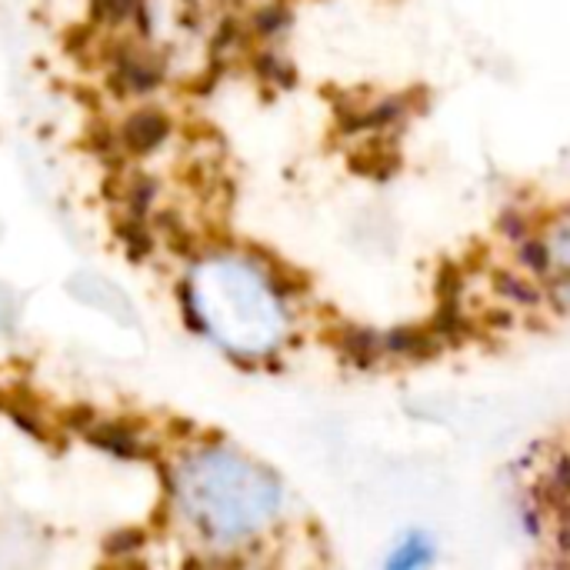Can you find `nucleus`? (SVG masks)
Wrapping results in <instances>:
<instances>
[{"label":"nucleus","mask_w":570,"mask_h":570,"mask_svg":"<svg viewBox=\"0 0 570 570\" xmlns=\"http://www.w3.org/2000/svg\"><path fill=\"white\" fill-rule=\"evenodd\" d=\"M164 73V63L160 57L154 53H144L137 47H120L114 53V73H110V83L117 87V94H147Z\"/></svg>","instance_id":"obj_1"},{"label":"nucleus","mask_w":570,"mask_h":570,"mask_svg":"<svg viewBox=\"0 0 570 570\" xmlns=\"http://www.w3.org/2000/svg\"><path fill=\"white\" fill-rule=\"evenodd\" d=\"M167 134H170V120L164 110H137L120 130V147L127 154H150L167 140Z\"/></svg>","instance_id":"obj_2"},{"label":"nucleus","mask_w":570,"mask_h":570,"mask_svg":"<svg viewBox=\"0 0 570 570\" xmlns=\"http://www.w3.org/2000/svg\"><path fill=\"white\" fill-rule=\"evenodd\" d=\"M83 434H87L90 444H97V448H104V451H110L117 458H134V461L150 458V451H147L144 438L137 434V428H130L124 421H94Z\"/></svg>","instance_id":"obj_3"},{"label":"nucleus","mask_w":570,"mask_h":570,"mask_svg":"<svg viewBox=\"0 0 570 570\" xmlns=\"http://www.w3.org/2000/svg\"><path fill=\"white\" fill-rule=\"evenodd\" d=\"M441 347H444V341L434 331H421V327H401L384 337V351L401 354V357H417V361L434 357Z\"/></svg>","instance_id":"obj_4"},{"label":"nucleus","mask_w":570,"mask_h":570,"mask_svg":"<svg viewBox=\"0 0 570 570\" xmlns=\"http://www.w3.org/2000/svg\"><path fill=\"white\" fill-rule=\"evenodd\" d=\"M337 347L354 364H371V361H377L384 354V337H377V334H371L364 327H347V331H341Z\"/></svg>","instance_id":"obj_5"},{"label":"nucleus","mask_w":570,"mask_h":570,"mask_svg":"<svg viewBox=\"0 0 570 570\" xmlns=\"http://www.w3.org/2000/svg\"><path fill=\"white\" fill-rule=\"evenodd\" d=\"M117 234H120V240H124V247H127L130 257H147V254L154 250V237H150V230L144 227L140 217L120 220V224H117Z\"/></svg>","instance_id":"obj_6"},{"label":"nucleus","mask_w":570,"mask_h":570,"mask_svg":"<svg viewBox=\"0 0 570 570\" xmlns=\"http://www.w3.org/2000/svg\"><path fill=\"white\" fill-rule=\"evenodd\" d=\"M124 200H127V210H130V217H144L147 214V207H150V200H154V184L147 180V177H130V184H127V190H124Z\"/></svg>","instance_id":"obj_7"},{"label":"nucleus","mask_w":570,"mask_h":570,"mask_svg":"<svg viewBox=\"0 0 570 570\" xmlns=\"http://www.w3.org/2000/svg\"><path fill=\"white\" fill-rule=\"evenodd\" d=\"M130 13H140V3L137 0H94V17L104 20V23L127 20Z\"/></svg>","instance_id":"obj_8"},{"label":"nucleus","mask_w":570,"mask_h":570,"mask_svg":"<svg viewBox=\"0 0 570 570\" xmlns=\"http://www.w3.org/2000/svg\"><path fill=\"white\" fill-rule=\"evenodd\" d=\"M257 73H261L264 80L277 83V87H287V83L294 80V70H291L284 60H277V57H261V60H257Z\"/></svg>","instance_id":"obj_9"},{"label":"nucleus","mask_w":570,"mask_h":570,"mask_svg":"<svg viewBox=\"0 0 570 570\" xmlns=\"http://www.w3.org/2000/svg\"><path fill=\"white\" fill-rule=\"evenodd\" d=\"M498 291L508 294V297L518 301V304H534V301H538L534 287H528L521 277H511V274H501V277H498Z\"/></svg>","instance_id":"obj_10"},{"label":"nucleus","mask_w":570,"mask_h":570,"mask_svg":"<svg viewBox=\"0 0 570 570\" xmlns=\"http://www.w3.org/2000/svg\"><path fill=\"white\" fill-rule=\"evenodd\" d=\"M144 544V534L140 531H124V534H114L110 541H107V554L110 558H120V554H127V551H137Z\"/></svg>","instance_id":"obj_11"},{"label":"nucleus","mask_w":570,"mask_h":570,"mask_svg":"<svg viewBox=\"0 0 570 570\" xmlns=\"http://www.w3.org/2000/svg\"><path fill=\"white\" fill-rule=\"evenodd\" d=\"M521 261H524L531 271H538V274H544V271H548V264H551L548 247H544V244H534V240H528V244L521 247Z\"/></svg>","instance_id":"obj_12"},{"label":"nucleus","mask_w":570,"mask_h":570,"mask_svg":"<svg viewBox=\"0 0 570 570\" xmlns=\"http://www.w3.org/2000/svg\"><path fill=\"white\" fill-rule=\"evenodd\" d=\"M287 23V10L284 7H267L264 13H257V30L261 33H274Z\"/></svg>","instance_id":"obj_13"},{"label":"nucleus","mask_w":570,"mask_h":570,"mask_svg":"<svg viewBox=\"0 0 570 570\" xmlns=\"http://www.w3.org/2000/svg\"><path fill=\"white\" fill-rule=\"evenodd\" d=\"M551 481L564 491V494H570V458H564V461H558V468H554V474H551Z\"/></svg>","instance_id":"obj_14"},{"label":"nucleus","mask_w":570,"mask_h":570,"mask_svg":"<svg viewBox=\"0 0 570 570\" xmlns=\"http://www.w3.org/2000/svg\"><path fill=\"white\" fill-rule=\"evenodd\" d=\"M504 230H508L511 237H524V220H521V217H508V220H504Z\"/></svg>","instance_id":"obj_15"}]
</instances>
